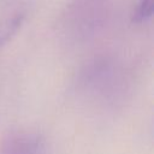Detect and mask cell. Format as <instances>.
<instances>
[{
  "label": "cell",
  "instance_id": "cell-3",
  "mask_svg": "<svg viewBox=\"0 0 154 154\" xmlns=\"http://www.w3.org/2000/svg\"><path fill=\"white\" fill-rule=\"evenodd\" d=\"M23 22L24 16L22 13H16L11 17L0 19V48L12 40V37L23 25Z\"/></svg>",
  "mask_w": 154,
  "mask_h": 154
},
{
  "label": "cell",
  "instance_id": "cell-1",
  "mask_svg": "<svg viewBox=\"0 0 154 154\" xmlns=\"http://www.w3.org/2000/svg\"><path fill=\"white\" fill-rule=\"evenodd\" d=\"M0 154H45V140L34 130H11L0 140Z\"/></svg>",
  "mask_w": 154,
  "mask_h": 154
},
{
  "label": "cell",
  "instance_id": "cell-4",
  "mask_svg": "<svg viewBox=\"0 0 154 154\" xmlns=\"http://www.w3.org/2000/svg\"><path fill=\"white\" fill-rule=\"evenodd\" d=\"M154 8V0H138L132 13V22L143 23L152 18Z\"/></svg>",
  "mask_w": 154,
  "mask_h": 154
},
{
  "label": "cell",
  "instance_id": "cell-2",
  "mask_svg": "<svg viewBox=\"0 0 154 154\" xmlns=\"http://www.w3.org/2000/svg\"><path fill=\"white\" fill-rule=\"evenodd\" d=\"M106 0H73L67 7V18L72 19L75 25L81 28H89L100 19L105 11Z\"/></svg>",
  "mask_w": 154,
  "mask_h": 154
}]
</instances>
